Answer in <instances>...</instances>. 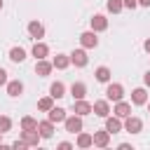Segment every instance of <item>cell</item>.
<instances>
[{
    "mask_svg": "<svg viewBox=\"0 0 150 150\" xmlns=\"http://www.w3.org/2000/svg\"><path fill=\"white\" fill-rule=\"evenodd\" d=\"M105 98L112 101V103L122 101V98H124V87H122L120 82H108V87H105Z\"/></svg>",
    "mask_w": 150,
    "mask_h": 150,
    "instance_id": "cell-1",
    "label": "cell"
},
{
    "mask_svg": "<svg viewBox=\"0 0 150 150\" xmlns=\"http://www.w3.org/2000/svg\"><path fill=\"white\" fill-rule=\"evenodd\" d=\"M63 127H66L68 134H80L82 131V117L80 115H68L63 120Z\"/></svg>",
    "mask_w": 150,
    "mask_h": 150,
    "instance_id": "cell-2",
    "label": "cell"
},
{
    "mask_svg": "<svg viewBox=\"0 0 150 150\" xmlns=\"http://www.w3.org/2000/svg\"><path fill=\"white\" fill-rule=\"evenodd\" d=\"M70 63H73L75 68H84V66L89 63V56H87L84 47H82V49H73V52H70Z\"/></svg>",
    "mask_w": 150,
    "mask_h": 150,
    "instance_id": "cell-3",
    "label": "cell"
},
{
    "mask_svg": "<svg viewBox=\"0 0 150 150\" xmlns=\"http://www.w3.org/2000/svg\"><path fill=\"white\" fill-rule=\"evenodd\" d=\"M91 112L96 115V117H108L110 115V101L108 98H101V101H94V105H91Z\"/></svg>",
    "mask_w": 150,
    "mask_h": 150,
    "instance_id": "cell-4",
    "label": "cell"
},
{
    "mask_svg": "<svg viewBox=\"0 0 150 150\" xmlns=\"http://www.w3.org/2000/svg\"><path fill=\"white\" fill-rule=\"evenodd\" d=\"M80 45H82L84 49H94V47H98V38H96V30H84V33L80 35Z\"/></svg>",
    "mask_w": 150,
    "mask_h": 150,
    "instance_id": "cell-5",
    "label": "cell"
},
{
    "mask_svg": "<svg viewBox=\"0 0 150 150\" xmlns=\"http://www.w3.org/2000/svg\"><path fill=\"white\" fill-rule=\"evenodd\" d=\"M89 26H91V30L103 33V30H108V19H105L103 14H94V16L89 19Z\"/></svg>",
    "mask_w": 150,
    "mask_h": 150,
    "instance_id": "cell-6",
    "label": "cell"
},
{
    "mask_svg": "<svg viewBox=\"0 0 150 150\" xmlns=\"http://www.w3.org/2000/svg\"><path fill=\"white\" fill-rule=\"evenodd\" d=\"M141 129H143V122H141V117H134V115L124 117V131H129V134H138Z\"/></svg>",
    "mask_w": 150,
    "mask_h": 150,
    "instance_id": "cell-7",
    "label": "cell"
},
{
    "mask_svg": "<svg viewBox=\"0 0 150 150\" xmlns=\"http://www.w3.org/2000/svg\"><path fill=\"white\" fill-rule=\"evenodd\" d=\"M73 112L80 115V117H84V115L91 112V103L84 101V98H77V101H73Z\"/></svg>",
    "mask_w": 150,
    "mask_h": 150,
    "instance_id": "cell-8",
    "label": "cell"
},
{
    "mask_svg": "<svg viewBox=\"0 0 150 150\" xmlns=\"http://www.w3.org/2000/svg\"><path fill=\"white\" fill-rule=\"evenodd\" d=\"M94 145H96V148H108V145H110V131H108V129L94 131Z\"/></svg>",
    "mask_w": 150,
    "mask_h": 150,
    "instance_id": "cell-9",
    "label": "cell"
},
{
    "mask_svg": "<svg viewBox=\"0 0 150 150\" xmlns=\"http://www.w3.org/2000/svg\"><path fill=\"white\" fill-rule=\"evenodd\" d=\"M105 129H108L110 134H117V131H122V129H124V122H122V117H117V115H115V117H110V115H108V117H105Z\"/></svg>",
    "mask_w": 150,
    "mask_h": 150,
    "instance_id": "cell-10",
    "label": "cell"
},
{
    "mask_svg": "<svg viewBox=\"0 0 150 150\" xmlns=\"http://www.w3.org/2000/svg\"><path fill=\"white\" fill-rule=\"evenodd\" d=\"M7 94H9L12 98L21 96V94H23V82H21V80H9V82H7Z\"/></svg>",
    "mask_w": 150,
    "mask_h": 150,
    "instance_id": "cell-11",
    "label": "cell"
},
{
    "mask_svg": "<svg viewBox=\"0 0 150 150\" xmlns=\"http://www.w3.org/2000/svg\"><path fill=\"white\" fill-rule=\"evenodd\" d=\"M131 103H134V105H145V103H148V91H145L143 87L134 89V91H131Z\"/></svg>",
    "mask_w": 150,
    "mask_h": 150,
    "instance_id": "cell-12",
    "label": "cell"
},
{
    "mask_svg": "<svg viewBox=\"0 0 150 150\" xmlns=\"http://www.w3.org/2000/svg\"><path fill=\"white\" fill-rule=\"evenodd\" d=\"M112 112H115L117 117H122V120H124V117H129V115H131V103H127V101H117V103H115V108H112Z\"/></svg>",
    "mask_w": 150,
    "mask_h": 150,
    "instance_id": "cell-13",
    "label": "cell"
},
{
    "mask_svg": "<svg viewBox=\"0 0 150 150\" xmlns=\"http://www.w3.org/2000/svg\"><path fill=\"white\" fill-rule=\"evenodd\" d=\"M38 131H40L42 138H52V136H54V122H52V120L38 122Z\"/></svg>",
    "mask_w": 150,
    "mask_h": 150,
    "instance_id": "cell-14",
    "label": "cell"
},
{
    "mask_svg": "<svg viewBox=\"0 0 150 150\" xmlns=\"http://www.w3.org/2000/svg\"><path fill=\"white\" fill-rule=\"evenodd\" d=\"M52 68H54V63H49V61H45V59H38V63H35V73H38L40 77H47V75L52 73Z\"/></svg>",
    "mask_w": 150,
    "mask_h": 150,
    "instance_id": "cell-15",
    "label": "cell"
},
{
    "mask_svg": "<svg viewBox=\"0 0 150 150\" xmlns=\"http://www.w3.org/2000/svg\"><path fill=\"white\" fill-rule=\"evenodd\" d=\"M94 77H96L98 82L108 84V82H110V77H112V73H110V68H108V66H98V68L94 70Z\"/></svg>",
    "mask_w": 150,
    "mask_h": 150,
    "instance_id": "cell-16",
    "label": "cell"
},
{
    "mask_svg": "<svg viewBox=\"0 0 150 150\" xmlns=\"http://www.w3.org/2000/svg\"><path fill=\"white\" fill-rule=\"evenodd\" d=\"M21 138H23L28 145H38V143L42 141V136H40L38 129H33V131H23V129H21Z\"/></svg>",
    "mask_w": 150,
    "mask_h": 150,
    "instance_id": "cell-17",
    "label": "cell"
},
{
    "mask_svg": "<svg viewBox=\"0 0 150 150\" xmlns=\"http://www.w3.org/2000/svg\"><path fill=\"white\" fill-rule=\"evenodd\" d=\"M28 33H30V38L40 40V38H45V26H42L40 21H30V23H28Z\"/></svg>",
    "mask_w": 150,
    "mask_h": 150,
    "instance_id": "cell-18",
    "label": "cell"
},
{
    "mask_svg": "<svg viewBox=\"0 0 150 150\" xmlns=\"http://www.w3.org/2000/svg\"><path fill=\"white\" fill-rule=\"evenodd\" d=\"M70 94H73V101H77V98H84V96H87V84H84V82H73V87H70Z\"/></svg>",
    "mask_w": 150,
    "mask_h": 150,
    "instance_id": "cell-19",
    "label": "cell"
},
{
    "mask_svg": "<svg viewBox=\"0 0 150 150\" xmlns=\"http://www.w3.org/2000/svg\"><path fill=\"white\" fill-rule=\"evenodd\" d=\"M66 117H68V115H66V110H63V108H56V105H54V108H52V110L47 112V120H52L54 124H59V122H63Z\"/></svg>",
    "mask_w": 150,
    "mask_h": 150,
    "instance_id": "cell-20",
    "label": "cell"
},
{
    "mask_svg": "<svg viewBox=\"0 0 150 150\" xmlns=\"http://www.w3.org/2000/svg\"><path fill=\"white\" fill-rule=\"evenodd\" d=\"M30 52H33V56H35V59H47V54H49V47H47L45 42H40V40H38V42L33 45V49H30Z\"/></svg>",
    "mask_w": 150,
    "mask_h": 150,
    "instance_id": "cell-21",
    "label": "cell"
},
{
    "mask_svg": "<svg viewBox=\"0 0 150 150\" xmlns=\"http://www.w3.org/2000/svg\"><path fill=\"white\" fill-rule=\"evenodd\" d=\"M52 63H54V68H59V70H66V68L70 66V54H56Z\"/></svg>",
    "mask_w": 150,
    "mask_h": 150,
    "instance_id": "cell-22",
    "label": "cell"
},
{
    "mask_svg": "<svg viewBox=\"0 0 150 150\" xmlns=\"http://www.w3.org/2000/svg\"><path fill=\"white\" fill-rule=\"evenodd\" d=\"M75 143H77V148H91V145H94V134H84V131H80Z\"/></svg>",
    "mask_w": 150,
    "mask_h": 150,
    "instance_id": "cell-23",
    "label": "cell"
},
{
    "mask_svg": "<svg viewBox=\"0 0 150 150\" xmlns=\"http://www.w3.org/2000/svg\"><path fill=\"white\" fill-rule=\"evenodd\" d=\"M49 96H54V98H63V96H66V84H63V82H52V87H49Z\"/></svg>",
    "mask_w": 150,
    "mask_h": 150,
    "instance_id": "cell-24",
    "label": "cell"
},
{
    "mask_svg": "<svg viewBox=\"0 0 150 150\" xmlns=\"http://www.w3.org/2000/svg\"><path fill=\"white\" fill-rule=\"evenodd\" d=\"M9 59H12L14 63L26 61V49H21V47H12V49H9Z\"/></svg>",
    "mask_w": 150,
    "mask_h": 150,
    "instance_id": "cell-25",
    "label": "cell"
},
{
    "mask_svg": "<svg viewBox=\"0 0 150 150\" xmlns=\"http://www.w3.org/2000/svg\"><path fill=\"white\" fill-rule=\"evenodd\" d=\"M54 108V96H42L40 101H38V110H42V112H49Z\"/></svg>",
    "mask_w": 150,
    "mask_h": 150,
    "instance_id": "cell-26",
    "label": "cell"
},
{
    "mask_svg": "<svg viewBox=\"0 0 150 150\" xmlns=\"http://www.w3.org/2000/svg\"><path fill=\"white\" fill-rule=\"evenodd\" d=\"M21 129H23V131H33V129H38V120L30 117V115L21 117Z\"/></svg>",
    "mask_w": 150,
    "mask_h": 150,
    "instance_id": "cell-27",
    "label": "cell"
},
{
    "mask_svg": "<svg viewBox=\"0 0 150 150\" xmlns=\"http://www.w3.org/2000/svg\"><path fill=\"white\" fill-rule=\"evenodd\" d=\"M105 7H108V12H110V14H120V12L124 9V2H122V0H108V2H105Z\"/></svg>",
    "mask_w": 150,
    "mask_h": 150,
    "instance_id": "cell-28",
    "label": "cell"
},
{
    "mask_svg": "<svg viewBox=\"0 0 150 150\" xmlns=\"http://www.w3.org/2000/svg\"><path fill=\"white\" fill-rule=\"evenodd\" d=\"M12 129V120L7 117V115H0V131L5 134V131H9Z\"/></svg>",
    "mask_w": 150,
    "mask_h": 150,
    "instance_id": "cell-29",
    "label": "cell"
},
{
    "mask_svg": "<svg viewBox=\"0 0 150 150\" xmlns=\"http://www.w3.org/2000/svg\"><path fill=\"white\" fill-rule=\"evenodd\" d=\"M12 148H16V150H23V148H28V143H26L23 138H19V141H14V143H12Z\"/></svg>",
    "mask_w": 150,
    "mask_h": 150,
    "instance_id": "cell-30",
    "label": "cell"
},
{
    "mask_svg": "<svg viewBox=\"0 0 150 150\" xmlns=\"http://www.w3.org/2000/svg\"><path fill=\"white\" fill-rule=\"evenodd\" d=\"M7 82H9V80H7V70L0 68V87H7Z\"/></svg>",
    "mask_w": 150,
    "mask_h": 150,
    "instance_id": "cell-31",
    "label": "cell"
},
{
    "mask_svg": "<svg viewBox=\"0 0 150 150\" xmlns=\"http://www.w3.org/2000/svg\"><path fill=\"white\" fill-rule=\"evenodd\" d=\"M122 2H124L127 9H136V7H138V0H122Z\"/></svg>",
    "mask_w": 150,
    "mask_h": 150,
    "instance_id": "cell-32",
    "label": "cell"
},
{
    "mask_svg": "<svg viewBox=\"0 0 150 150\" xmlns=\"http://www.w3.org/2000/svg\"><path fill=\"white\" fill-rule=\"evenodd\" d=\"M59 148H61V150H70V148H73V145H70V143H68V141H61V143H59Z\"/></svg>",
    "mask_w": 150,
    "mask_h": 150,
    "instance_id": "cell-33",
    "label": "cell"
},
{
    "mask_svg": "<svg viewBox=\"0 0 150 150\" xmlns=\"http://www.w3.org/2000/svg\"><path fill=\"white\" fill-rule=\"evenodd\" d=\"M143 82H145V87H150V70L143 75Z\"/></svg>",
    "mask_w": 150,
    "mask_h": 150,
    "instance_id": "cell-34",
    "label": "cell"
},
{
    "mask_svg": "<svg viewBox=\"0 0 150 150\" xmlns=\"http://www.w3.org/2000/svg\"><path fill=\"white\" fill-rule=\"evenodd\" d=\"M143 49H145V52H148V54H150V38H148V40H145V42H143Z\"/></svg>",
    "mask_w": 150,
    "mask_h": 150,
    "instance_id": "cell-35",
    "label": "cell"
},
{
    "mask_svg": "<svg viewBox=\"0 0 150 150\" xmlns=\"http://www.w3.org/2000/svg\"><path fill=\"white\" fill-rule=\"evenodd\" d=\"M138 5L141 7H150V0H138Z\"/></svg>",
    "mask_w": 150,
    "mask_h": 150,
    "instance_id": "cell-36",
    "label": "cell"
},
{
    "mask_svg": "<svg viewBox=\"0 0 150 150\" xmlns=\"http://www.w3.org/2000/svg\"><path fill=\"white\" fill-rule=\"evenodd\" d=\"M0 145H2V131H0Z\"/></svg>",
    "mask_w": 150,
    "mask_h": 150,
    "instance_id": "cell-37",
    "label": "cell"
},
{
    "mask_svg": "<svg viewBox=\"0 0 150 150\" xmlns=\"http://www.w3.org/2000/svg\"><path fill=\"white\" fill-rule=\"evenodd\" d=\"M2 5H5V2H2V0H0V9H2Z\"/></svg>",
    "mask_w": 150,
    "mask_h": 150,
    "instance_id": "cell-38",
    "label": "cell"
},
{
    "mask_svg": "<svg viewBox=\"0 0 150 150\" xmlns=\"http://www.w3.org/2000/svg\"><path fill=\"white\" fill-rule=\"evenodd\" d=\"M148 108H150V103H148Z\"/></svg>",
    "mask_w": 150,
    "mask_h": 150,
    "instance_id": "cell-39",
    "label": "cell"
}]
</instances>
